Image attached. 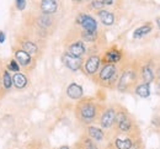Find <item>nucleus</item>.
Listing matches in <instances>:
<instances>
[{
	"mask_svg": "<svg viewBox=\"0 0 160 149\" xmlns=\"http://www.w3.org/2000/svg\"><path fill=\"white\" fill-rule=\"evenodd\" d=\"M98 16H99L101 23L105 26H112L115 23V15H113V12H111L108 10L101 9L98 11Z\"/></svg>",
	"mask_w": 160,
	"mask_h": 149,
	"instance_id": "obj_16",
	"label": "nucleus"
},
{
	"mask_svg": "<svg viewBox=\"0 0 160 149\" xmlns=\"http://www.w3.org/2000/svg\"><path fill=\"white\" fill-rule=\"evenodd\" d=\"M0 80H1V85H2V89L5 90V92H9L12 89V75L6 69L5 63L1 61H0Z\"/></svg>",
	"mask_w": 160,
	"mask_h": 149,
	"instance_id": "obj_8",
	"label": "nucleus"
},
{
	"mask_svg": "<svg viewBox=\"0 0 160 149\" xmlns=\"http://www.w3.org/2000/svg\"><path fill=\"white\" fill-rule=\"evenodd\" d=\"M157 23H158V26H159V28H160V17L157 19Z\"/></svg>",
	"mask_w": 160,
	"mask_h": 149,
	"instance_id": "obj_32",
	"label": "nucleus"
},
{
	"mask_svg": "<svg viewBox=\"0 0 160 149\" xmlns=\"http://www.w3.org/2000/svg\"><path fill=\"white\" fill-rule=\"evenodd\" d=\"M15 44H18L20 48H22L25 52H27L30 56L36 58L40 54L41 49L38 43L36 42L33 38H31L28 35H16L15 36Z\"/></svg>",
	"mask_w": 160,
	"mask_h": 149,
	"instance_id": "obj_2",
	"label": "nucleus"
},
{
	"mask_svg": "<svg viewBox=\"0 0 160 149\" xmlns=\"http://www.w3.org/2000/svg\"><path fill=\"white\" fill-rule=\"evenodd\" d=\"M84 149H99L98 148V146L92 142V139H85L84 141Z\"/></svg>",
	"mask_w": 160,
	"mask_h": 149,
	"instance_id": "obj_27",
	"label": "nucleus"
},
{
	"mask_svg": "<svg viewBox=\"0 0 160 149\" xmlns=\"http://www.w3.org/2000/svg\"><path fill=\"white\" fill-rule=\"evenodd\" d=\"M62 62L63 64L68 68V69H70L72 72H78L80 68L82 67V59L81 58H78V57H74V56H72V54H69V53H63V56H62Z\"/></svg>",
	"mask_w": 160,
	"mask_h": 149,
	"instance_id": "obj_9",
	"label": "nucleus"
},
{
	"mask_svg": "<svg viewBox=\"0 0 160 149\" xmlns=\"http://www.w3.org/2000/svg\"><path fill=\"white\" fill-rule=\"evenodd\" d=\"M59 149H70V148H69L68 146H62V147H60Z\"/></svg>",
	"mask_w": 160,
	"mask_h": 149,
	"instance_id": "obj_31",
	"label": "nucleus"
},
{
	"mask_svg": "<svg viewBox=\"0 0 160 149\" xmlns=\"http://www.w3.org/2000/svg\"><path fill=\"white\" fill-rule=\"evenodd\" d=\"M100 64H101V58L98 54H92V56H89L88 59L85 61L84 63V72L86 75H95L98 73V70L100 69Z\"/></svg>",
	"mask_w": 160,
	"mask_h": 149,
	"instance_id": "obj_7",
	"label": "nucleus"
},
{
	"mask_svg": "<svg viewBox=\"0 0 160 149\" xmlns=\"http://www.w3.org/2000/svg\"><path fill=\"white\" fill-rule=\"evenodd\" d=\"M6 40V33L4 31H0V43H4Z\"/></svg>",
	"mask_w": 160,
	"mask_h": 149,
	"instance_id": "obj_29",
	"label": "nucleus"
},
{
	"mask_svg": "<svg viewBox=\"0 0 160 149\" xmlns=\"http://www.w3.org/2000/svg\"><path fill=\"white\" fill-rule=\"evenodd\" d=\"M88 134H89L90 139L96 141V142H101V141H103V138H105L103 131L99 127H95V126H89V127H88Z\"/></svg>",
	"mask_w": 160,
	"mask_h": 149,
	"instance_id": "obj_18",
	"label": "nucleus"
},
{
	"mask_svg": "<svg viewBox=\"0 0 160 149\" xmlns=\"http://www.w3.org/2000/svg\"><path fill=\"white\" fill-rule=\"evenodd\" d=\"M77 23L82 27L84 31L98 32V21L88 14H79L77 16Z\"/></svg>",
	"mask_w": 160,
	"mask_h": 149,
	"instance_id": "obj_6",
	"label": "nucleus"
},
{
	"mask_svg": "<svg viewBox=\"0 0 160 149\" xmlns=\"http://www.w3.org/2000/svg\"><path fill=\"white\" fill-rule=\"evenodd\" d=\"M115 118H116V110L110 107L106 108L100 117V125L103 129H108L115 125Z\"/></svg>",
	"mask_w": 160,
	"mask_h": 149,
	"instance_id": "obj_10",
	"label": "nucleus"
},
{
	"mask_svg": "<svg viewBox=\"0 0 160 149\" xmlns=\"http://www.w3.org/2000/svg\"><path fill=\"white\" fill-rule=\"evenodd\" d=\"M150 31H152V25H150V23L143 25V26H140L138 28H136V31L133 32V37H134V38H140V37L148 35Z\"/></svg>",
	"mask_w": 160,
	"mask_h": 149,
	"instance_id": "obj_21",
	"label": "nucleus"
},
{
	"mask_svg": "<svg viewBox=\"0 0 160 149\" xmlns=\"http://www.w3.org/2000/svg\"><path fill=\"white\" fill-rule=\"evenodd\" d=\"M38 6H40L41 14H44V15H52L58 10L57 0H41Z\"/></svg>",
	"mask_w": 160,
	"mask_h": 149,
	"instance_id": "obj_12",
	"label": "nucleus"
},
{
	"mask_svg": "<svg viewBox=\"0 0 160 149\" xmlns=\"http://www.w3.org/2000/svg\"><path fill=\"white\" fill-rule=\"evenodd\" d=\"M88 1H91V0H88Z\"/></svg>",
	"mask_w": 160,
	"mask_h": 149,
	"instance_id": "obj_35",
	"label": "nucleus"
},
{
	"mask_svg": "<svg viewBox=\"0 0 160 149\" xmlns=\"http://www.w3.org/2000/svg\"><path fill=\"white\" fill-rule=\"evenodd\" d=\"M28 85V77L25 73H14L12 74V87L16 90H25Z\"/></svg>",
	"mask_w": 160,
	"mask_h": 149,
	"instance_id": "obj_11",
	"label": "nucleus"
},
{
	"mask_svg": "<svg viewBox=\"0 0 160 149\" xmlns=\"http://www.w3.org/2000/svg\"><path fill=\"white\" fill-rule=\"evenodd\" d=\"M99 70V80L101 84L112 85L116 82H118V69L116 64L106 63Z\"/></svg>",
	"mask_w": 160,
	"mask_h": 149,
	"instance_id": "obj_3",
	"label": "nucleus"
},
{
	"mask_svg": "<svg viewBox=\"0 0 160 149\" xmlns=\"http://www.w3.org/2000/svg\"><path fill=\"white\" fill-rule=\"evenodd\" d=\"M117 127H118L121 132H129L132 129V121H131V118L127 116L126 118H123L122 121H120L117 123Z\"/></svg>",
	"mask_w": 160,
	"mask_h": 149,
	"instance_id": "obj_24",
	"label": "nucleus"
},
{
	"mask_svg": "<svg viewBox=\"0 0 160 149\" xmlns=\"http://www.w3.org/2000/svg\"><path fill=\"white\" fill-rule=\"evenodd\" d=\"M121 59H122V53H121V51L116 49V48H112V49L107 51L106 54H105V62L106 63L116 64L121 62Z\"/></svg>",
	"mask_w": 160,
	"mask_h": 149,
	"instance_id": "obj_17",
	"label": "nucleus"
},
{
	"mask_svg": "<svg viewBox=\"0 0 160 149\" xmlns=\"http://www.w3.org/2000/svg\"><path fill=\"white\" fill-rule=\"evenodd\" d=\"M67 95L72 100H80L84 95V89H82V86L77 83H72L67 87Z\"/></svg>",
	"mask_w": 160,
	"mask_h": 149,
	"instance_id": "obj_14",
	"label": "nucleus"
},
{
	"mask_svg": "<svg viewBox=\"0 0 160 149\" xmlns=\"http://www.w3.org/2000/svg\"><path fill=\"white\" fill-rule=\"evenodd\" d=\"M115 147L116 149H132L133 142L131 138H116Z\"/></svg>",
	"mask_w": 160,
	"mask_h": 149,
	"instance_id": "obj_19",
	"label": "nucleus"
},
{
	"mask_svg": "<svg viewBox=\"0 0 160 149\" xmlns=\"http://www.w3.org/2000/svg\"><path fill=\"white\" fill-rule=\"evenodd\" d=\"M5 67H6V69L9 72H12V73H19V72H21L20 64L18 63V61L15 58H12V57L5 63Z\"/></svg>",
	"mask_w": 160,
	"mask_h": 149,
	"instance_id": "obj_23",
	"label": "nucleus"
},
{
	"mask_svg": "<svg viewBox=\"0 0 160 149\" xmlns=\"http://www.w3.org/2000/svg\"><path fill=\"white\" fill-rule=\"evenodd\" d=\"M15 6L19 11H23L26 9V0H15Z\"/></svg>",
	"mask_w": 160,
	"mask_h": 149,
	"instance_id": "obj_28",
	"label": "nucleus"
},
{
	"mask_svg": "<svg viewBox=\"0 0 160 149\" xmlns=\"http://www.w3.org/2000/svg\"><path fill=\"white\" fill-rule=\"evenodd\" d=\"M142 78L145 84H150L154 80V73L149 67H143L142 68Z\"/></svg>",
	"mask_w": 160,
	"mask_h": 149,
	"instance_id": "obj_22",
	"label": "nucleus"
},
{
	"mask_svg": "<svg viewBox=\"0 0 160 149\" xmlns=\"http://www.w3.org/2000/svg\"><path fill=\"white\" fill-rule=\"evenodd\" d=\"M159 75H160V70H159Z\"/></svg>",
	"mask_w": 160,
	"mask_h": 149,
	"instance_id": "obj_34",
	"label": "nucleus"
},
{
	"mask_svg": "<svg viewBox=\"0 0 160 149\" xmlns=\"http://www.w3.org/2000/svg\"><path fill=\"white\" fill-rule=\"evenodd\" d=\"M134 92H136L138 96L143 97V99L149 97V95H150V85H149V84H145V83L139 84V85L136 86Z\"/></svg>",
	"mask_w": 160,
	"mask_h": 149,
	"instance_id": "obj_20",
	"label": "nucleus"
},
{
	"mask_svg": "<svg viewBox=\"0 0 160 149\" xmlns=\"http://www.w3.org/2000/svg\"><path fill=\"white\" fill-rule=\"evenodd\" d=\"M136 80V73L133 69H126L122 75L118 78V82H117V89L120 91H126L127 89H129V86L132 85Z\"/></svg>",
	"mask_w": 160,
	"mask_h": 149,
	"instance_id": "obj_5",
	"label": "nucleus"
},
{
	"mask_svg": "<svg viewBox=\"0 0 160 149\" xmlns=\"http://www.w3.org/2000/svg\"><path fill=\"white\" fill-rule=\"evenodd\" d=\"M103 2H102V0H91V7L92 9H95V10H101V9H103Z\"/></svg>",
	"mask_w": 160,
	"mask_h": 149,
	"instance_id": "obj_26",
	"label": "nucleus"
},
{
	"mask_svg": "<svg viewBox=\"0 0 160 149\" xmlns=\"http://www.w3.org/2000/svg\"><path fill=\"white\" fill-rule=\"evenodd\" d=\"M98 38V32H89V31H82L81 32V41L84 42H95Z\"/></svg>",
	"mask_w": 160,
	"mask_h": 149,
	"instance_id": "obj_25",
	"label": "nucleus"
},
{
	"mask_svg": "<svg viewBox=\"0 0 160 149\" xmlns=\"http://www.w3.org/2000/svg\"><path fill=\"white\" fill-rule=\"evenodd\" d=\"M74 1H75V2H81L82 0H74Z\"/></svg>",
	"mask_w": 160,
	"mask_h": 149,
	"instance_id": "obj_33",
	"label": "nucleus"
},
{
	"mask_svg": "<svg viewBox=\"0 0 160 149\" xmlns=\"http://www.w3.org/2000/svg\"><path fill=\"white\" fill-rule=\"evenodd\" d=\"M52 23H53V20H52L51 15L40 14V15L36 16V19H35V25H36L40 30H42V31L48 30V28L52 26Z\"/></svg>",
	"mask_w": 160,
	"mask_h": 149,
	"instance_id": "obj_15",
	"label": "nucleus"
},
{
	"mask_svg": "<svg viewBox=\"0 0 160 149\" xmlns=\"http://www.w3.org/2000/svg\"><path fill=\"white\" fill-rule=\"evenodd\" d=\"M67 53L74 56V57H78V58H81L85 53H86V47H85V43L82 42L81 40L80 41H75L73 42L67 49Z\"/></svg>",
	"mask_w": 160,
	"mask_h": 149,
	"instance_id": "obj_13",
	"label": "nucleus"
},
{
	"mask_svg": "<svg viewBox=\"0 0 160 149\" xmlns=\"http://www.w3.org/2000/svg\"><path fill=\"white\" fill-rule=\"evenodd\" d=\"M77 110L79 120L85 125L92 123L98 116V106L92 101H81Z\"/></svg>",
	"mask_w": 160,
	"mask_h": 149,
	"instance_id": "obj_1",
	"label": "nucleus"
},
{
	"mask_svg": "<svg viewBox=\"0 0 160 149\" xmlns=\"http://www.w3.org/2000/svg\"><path fill=\"white\" fill-rule=\"evenodd\" d=\"M12 58H15L21 68H23L26 72H31V69L36 64V59L27 52H25L22 48H20L18 44L12 46Z\"/></svg>",
	"mask_w": 160,
	"mask_h": 149,
	"instance_id": "obj_4",
	"label": "nucleus"
},
{
	"mask_svg": "<svg viewBox=\"0 0 160 149\" xmlns=\"http://www.w3.org/2000/svg\"><path fill=\"white\" fill-rule=\"evenodd\" d=\"M115 1H116V0H102L103 5H113Z\"/></svg>",
	"mask_w": 160,
	"mask_h": 149,
	"instance_id": "obj_30",
	"label": "nucleus"
}]
</instances>
